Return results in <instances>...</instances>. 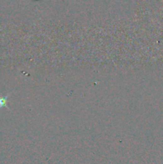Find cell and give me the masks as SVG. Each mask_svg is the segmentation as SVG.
<instances>
[{
	"mask_svg": "<svg viewBox=\"0 0 163 164\" xmlns=\"http://www.w3.org/2000/svg\"><path fill=\"white\" fill-rule=\"evenodd\" d=\"M10 96V94L6 96L5 97H3V96H0V108L1 107H6L7 109H9L8 106H7V99Z\"/></svg>",
	"mask_w": 163,
	"mask_h": 164,
	"instance_id": "cell-1",
	"label": "cell"
}]
</instances>
